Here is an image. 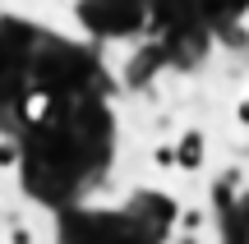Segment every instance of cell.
<instances>
[{"mask_svg":"<svg viewBox=\"0 0 249 244\" xmlns=\"http://www.w3.org/2000/svg\"><path fill=\"white\" fill-rule=\"evenodd\" d=\"M148 157H152V162L161 166V171H171V166H176V152H171V143H157V147H152Z\"/></svg>","mask_w":249,"mask_h":244,"instance_id":"5","label":"cell"},{"mask_svg":"<svg viewBox=\"0 0 249 244\" xmlns=\"http://www.w3.org/2000/svg\"><path fill=\"white\" fill-rule=\"evenodd\" d=\"M18 162H23V152H18V143L14 138H0V171H18Z\"/></svg>","mask_w":249,"mask_h":244,"instance_id":"4","label":"cell"},{"mask_svg":"<svg viewBox=\"0 0 249 244\" xmlns=\"http://www.w3.org/2000/svg\"><path fill=\"white\" fill-rule=\"evenodd\" d=\"M171 244H208V235H176Z\"/></svg>","mask_w":249,"mask_h":244,"instance_id":"6","label":"cell"},{"mask_svg":"<svg viewBox=\"0 0 249 244\" xmlns=\"http://www.w3.org/2000/svg\"><path fill=\"white\" fill-rule=\"evenodd\" d=\"M203 226H208V208H203V203H189V208H180V217H176V235H203Z\"/></svg>","mask_w":249,"mask_h":244,"instance_id":"3","label":"cell"},{"mask_svg":"<svg viewBox=\"0 0 249 244\" xmlns=\"http://www.w3.org/2000/svg\"><path fill=\"white\" fill-rule=\"evenodd\" d=\"M18 120L23 125H51V92L46 88H28L18 97Z\"/></svg>","mask_w":249,"mask_h":244,"instance_id":"1","label":"cell"},{"mask_svg":"<svg viewBox=\"0 0 249 244\" xmlns=\"http://www.w3.org/2000/svg\"><path fill=\"white\" fill-rule=\"evenodd\" d=\"M171 152H176V166H180V171H198V166H203V134L189 129L180 143H171Z\"/></svg>","mask_w":249,"mask_h":244,"instance_id":"2","label":"cell"}]
</instances>
